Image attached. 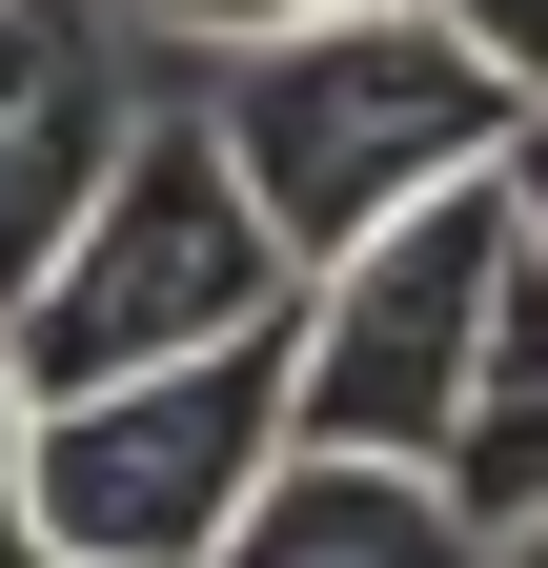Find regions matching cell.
<instances>
[{"label": "cell", "mask_w": 548, "mask_h": 568, "mask_svg": "<svg viewBox=\"0 0 548 568\" xmlns=\"http://www.w3.org/2000/svg\"><path fill=\"white\" fill-rule=\"evenodd\" d=\"M21 447H41V386L0 366V568H41V508H21Z\"/></svg>", "instance_id": "10"}, {"label": "cell", "mask_w": 548, "mask_h": 568, "mask_svg": "<svg viewBox=\"0 0 548 568\" xmlns=\"http://www.w3.org/2000/svg\"><path fill=\"white\" fill-rule=\"evenodd\" d=\"M203 142L244 163V203H264V244H285L305 284L346 264V244H386L406 203H447V183H488L508 142H528V102L467 61L427 0H366V21H305V41H244L224 82H203Z\"/></svg>", "instance_id": "1"}, {"label": "cell", "mask_w": 548, "mask_h": 568, "mask_svg": "<svg viewBox=\"0 0 548 568\" xmlns=\"http://www.w3.org/2000/svg\"><path fill=\"white\" fill-rule=\"evenodd\" d=\"M285 305H305V264L264 244L244 163H224V142H203V102H183V122L122 142V183L82 203V244H61L21 305H0V366H21L41 406H82V386L203 366V345H264Z\"/></svg>", "instance_id": "2"}, {"label": "cell", "mask_w": 548, "mask_h": 568, "mask_svg": "<svg viewBox=\"0 0 548 568\" xmlns=\"http://www.w3.org/2000/svg\"><path fill=\"white\" fill-rule=\"evenodd\" d=\"M508 224H528V264H548V122L508 142Z\"/></svg>", "instance_id": "11"}, {"label": "cell", "mask_w": 548, "mask_h": 568, "mask_svg": "<svg viewBox=\"0 0 548 568\" xmlns=\"http://www.w3.org/2000/svg\"><path fill=\"white\" fill-rule=\"evenodd\" d=\"M122 41H203V61H244V41H305V21H366V0H102Z\"/></svg>", "instance_id": "8"}, {"label": "cell", "mask_w": 548, "mask_h": 568, "mask_svg": "<svg viewBox=\"0 0 548 568\" xmlns=\"http://www.w3.org/2000/svg\"><path fill=\"white\" fill-rule=\"evenodd\" d=\"M427 487H447L488 548L548 508V264H528V244H508V284H488V345H467V406H447V467H427Z\"/></svg>", "instance_id": "7"}, {"label": "cell", "mask_w": 548, "mask_h": 568, "mask_svg": "<svg viewBox=\"0 0 548 568\" xmlns=\"http://www.w3.org/2000/svg\"><path fill=\"white\" fill-rule=\"evenodd\" d=\"M508 163L406 203L386 244H346L285 305V447H386V467H447V406H467V345H488V284H508Z\"/></svg>", "instance_id": "4"}, {"label": "cell", "mask_w": 548, "mask_h": 568, "mask_svg": "<svg viewBox=\"0 0 548 568\" xmlns=\"http://www.w3.org/2000/svg\"><path fill=\"white\" fill-rule=\"evenodd\" d=\"M163 102L122 82V21L102 0H0V305L82 244V203L122 183V142Z\"/></svg>", "instance_id": "5"}, {"label": "cell", "mask_w": 548, "mask_h": 568, "mask_svg": "<svg viewBox=\"0 0 548 568\" xmlns=\"http://www.w3.org/2000/svg\"><path fill=\"white\" fill-rule=\"evenodd\" d=\"M224 568H488V528L427 467H386V447H285L264 508L224 528Z\"/></svg>", "instance_id": "6"}, {"label": "cell", "mask_w": 548, "mask_h": 568, "mask_svg": "<svg viewBox=\"0 0 548 568\" xmlns=\"http://www.w3.org/2000/svg\"><path fill=\"white\" fill-rule=\"evenodd\" d=\"M427 21H447V41H467V61H488V82L548 122V0H427Z\"/></svg>", "instance_id": "9"}, {"label": "cell", "mask_w": 548, "mask_h": 568, "mask_svg": "<svg viewBox=\"0 0 548 568\" xmlns=\"http://www.w3.org/2000/svg\"><path fill=\"white\" fill-rule=\"evenodd\" d=\"M488 568H548V508H528V528H508V548H488Z\"/></svg>", "instance_id": "12"}, {"label": "cell", "mask_w": 548, "mask_h": 568, "mask_svg": "<svg viewBox=\"0 0 548 568\" xmlns=\"http://www.w3.org/2000/svg\"><path fill=\"white\" fill-rule=\"evenodd\" d=\"M264 467H285V325L41 406L21 508H41V568H224V528L264 508Z\"/></svg>", "instance_id": "3"}]
</instances>
